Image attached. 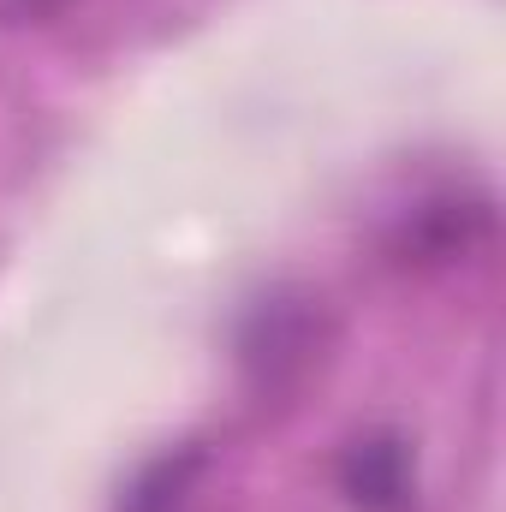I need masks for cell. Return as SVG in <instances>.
Listing matches in <instances>:
<instances>
[{
    "instance_id": "1",
    "label": "cell",
    "mask_w": 506,
    "mask_h": 512,
    "mask_svg": "<svg viewBox=\"0 0 506 512\" xmlns=\"http://www.w3.org/2000/svg\"><path fill=\"white\" fill-rule=\"evenodd\" d=\"M340 489L358 512H411L417 501V471L399 435H364L352 441L346 465H340Z\"/></svg>"
},
{
    "instance_id": "2",
    "label": "cell",
    "mask_w": 506,
    "mask_h": 512,
    "mask_svg": "<svg viewBox=\"0 0 506 512\" xmlns=\"http://www.w3.org/2000/svg\"><path fill=\"white\" fill-rule=\"evenodd\" d=\"M203 465H209V453H203V447H179V453L155 459V465L131 483V495H126V507H120V512H191Z\"/></svg>"
},
{
    "instance_id": "3",
    "label": "cell",
    "mask_w": 506,
    "mask_h": 512,
    "mask_svg": "<svg viewBox=\"0 0 506 512\" xmlns=\"http://www.w3.org/2000/svg\"><path fill=\"white\" fill-rule=\"evenodd\" d=\"M78 0H0V24H54V18H66Z\"/></svg>"
}]
</instances>
